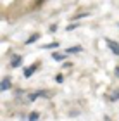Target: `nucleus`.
I'll list each match as a JSON object with an SVG mask.
<instances>
[{"label":"nucleus","instance_id":"12","mask_svg":"<svg viewBox=\"0 0 119 121\" xmlns=\"http://www.w3.org/2000/svg\"><path fill=\"white\" fill-rule=\"evenodd\" d=\"M74 28H76V24H69V26H67V31H71V30H74Z\"/></svg>","mask_w":119,"mask_h":121},{"label":"nucleus","instance_id":"7","mask_svg":"<svg viewBox=\"0 0 119 121\" xmlns=\"http://www.w3.org/2000/svg\"><path fill=\"white\" fill-rule=\"evenodd\" d=\"M66 56H67V54H59V52L52 54V57L55 59V60H64V59H66Z\"/></svg>","mask_w":119,"mask_h":121},{"label":"nucleus","instance_id":"2","mask_svg":"<svg viewBox=\"0 0 119 121\" xmlns=\"http://www.w3.org/2000/svg\"><path fill=\"white\" fill-rule=\"evenodd\" d=\"M21 62H23V56H14L12 60H10V66H12V68H17V66H21Z\"/></svg>","mask_w":119,"mask_h":121},{"label":"nucleus","instance_id":"5","mask_svg":"<svg viewBox=\"0 0 119 121\" xmlns=\"http://www.w3.org/2000/svg\"><path fill=\"white\" fill-rule=\"evenodd\" d=\"M83 48H81L79 45H76V47H69L67 50H66V54H74V52H81Z\"/></svg>","mask_w":119,"mask_h":121},{"label":"nucleus","instance_id":"3","mask_svg":"<svg viewBox=\"0 0 119 121\" xmlns=\"http://www.w3.org/2000/svg\"><path fill=\"white\" fill-rule=\"evenodd\" d=\"M10 86H12L10 80H9V78H4V80H2V85H0V90H2V92H5V90H9Z\"/></svg>","mask_w":119,"mask_h":121},{"label":"nucleus","instance_id":"9","mask_svg":"<svg viewBox=\"0 0 119 121\" xmlns=\"http://www.w3.org/2000/svg\"><path fill=\"white\" fill-rule=\"evenodd\" d=\"M59 47V43L57 42H53V43H47V45H43V48H55Z\"/></svg>","mask_w":119,"mask_h":121},{"label":"nucleus","instance_id":"1","mask_svg":"<svg viewBox=\"0 0 119 121\" xmlns=\"http://www.w3.org/2000/svg\"><path fill=\"white\" fill-rule=\"evenodd\" d=\"M105 42H107V45H109V48H111V50H112V52H114L116 56L119 57V43H116L114 40H109V38H107Z\"/></svg>","mask_w":119,"mask_h":121},{"label":"nucleus","instance_id":"11","mask_svg":"<svg viewBox=\"0 0 119 121\" xmlns=\"http://www.w3.org/2000/svg\"><path fill=\"white\" fill-rule=\"evenodd\" d=\"M55 81H57V83H62V81H64V78H62L61 74H57V76H55Z\"/></svg>","mask_w":119,"mask_h":121},{"label":"nucleus","instance_id":"13","mask_svg":"<svg viewBox=\"0 0 119 121\" xmlns=\"http://www.w3.org/2000/svg\"><path fill=\"white\" fill-rule=\"evenodd\" d=\"M116 76L119 78V68H116Z\"/></svg>","mask_w":119,"mask_h":121},{"label":"nucleus","instance_id":"4","mask_svg":"<svg viewBox=\"0 0 119 121\" xmlns=\"http://www.w3.org/2000/svg\"><path fill=\"white\" fill-rule=\"evenodd\" d=\"M36 69H38V68H36V66H35V64H33V66H29V68H28V69H24V76H26V78H29V76H31V74H33V73H35V71H36Z\"/></svg>","mask_w":119,"mask_h":121},{"label":"nucleus","instance_id":"6","mask_svg":"<svg viewBox=\"0 0 119 121\" xmlns=\"http://www.w3.org/2000/svg\"><path fill=\"white\" fill-rule=\"evenodd\" d=\"M38 38H40V35H38V33H36V35H33V36H29L28 40H26V45H31V43H35L36 40H38Z\"/></svg>","mask_w":119,"mask_h":121},{"label":"nucleus","instance_id":"14","mask_svg":"<svg viewBox=\"0 0 119 121\" xmlns=\"http://www.w3.org/2000/svg\"><path fill=\"white\" fill-rule=\"evenodd\" d=\"M117 26H119V23H117Z\"/></svg>","mask_w":119,"mask_h":121},{"label":"nucleus","instance_id":"10","mask_svg":"<svg viewBox=\"0 0 119 121\" xmlns=\"http://www.w3.org/2000/svg\"><path fill=\"white\" fill-rule=\"evenodd\" d=\"M109 99H111V100H119V90L114 92V93H111V97H109Z\"/></svg>","mask_w":119,"mask_h":121},{"label":"nucleus","instance_id":"8","mask_svg":"<svg viewBox=\"0 0 119 121\" xmlns=\"http://www.w3.org/2000/svg\"><path fill=\"white\" fill-rule=\"evenodd\" d=\"M38 118H40L38 112H31L29 116H28V121H38Z\"/></svg>","mask_w":119,"mask_h":121}]
</instances>
